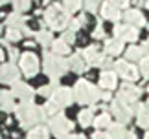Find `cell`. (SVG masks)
Returning a JSON list of instances; mask_svg holds the SVG:
<instances>
[{"label": "cell", "instance_id": "obj_32", "mask_svg": "<svg viewBox=\"0 0 149 139\" xmlns=\"http://www.w3.org/2000/svg\"><path fill=\"white\" fill-rule=\"evenodd\" d=\"M15 6V11L17 13H20V11H26L28 8H30V4H31V0H11Z\"/></svg>", "mask_w": 149, "mask_h": 139}, {"label": "cell", "instance_id": "obj_2", "mask_svg": "<svg viewBox=\"0 0 149 139\" xmlns=\"http://www.w3.org/2000/svg\"><path fill=\"white\" fill-rule=\"evenodd\" d=\"M44 20L52 30H65L70 24V13L65 9V6L61 4H52L50 8L44 11Z\"/></svg>", "mask_w": 149, "mask_h": 139}, {"label": "cell", "instance_id": "obj_38", "mask_svg": "<svg viewBox=\"0 0 149 139\" xmlns=\"http://www.w3.org/2000/svg\"><path fill=\"white\" fill-rule=\"evenodd\" d=\"M109 2L114 4V6H118V8H127L131 0H109Z\"/></svg>", "mask_w": 149, "mask_h": 139}, {"label": "cell", "instance_id": "obj_45", "mask_svg": "<svg viewBox=\"0 0 149 139\" xmlns=\"http://www.w3.org/2000/svg\"><path fill=\"white\" fill-rule=\"evenodd\" d=\"M133 2H134V4H138V6H140V4H146V0H133Z\"/></svg>", "mask_w": 149, "mask_h": 139}, {"label": "cell", "instance_id": "obj_8", "mask_svg": "<svg viewBox=\"0 0 149 139\" xmlns=\"http://www.w3.org/2000/svg\"><path fill=\"white\" fill-rule=\"evenodd\" d=\"M50 99L54 101L59 108L70 106L72 101H74V90H70V88H55Z\"/></svg>", "mask_w": 149, "mask_h": 139}, {"label": "cell", "instance_id": "obj_19", "mask_svg": "<svg viewBox=\"0 0 149 139\" xmlns=\"http://www.w3.org/2000/svg\"><path fill=\"white\" fill-rule=\"evenodd\" d=\"M122 50H123V40H120V39H116V37L105 42V51H107V55H120V53H122Z\"/></svg>", "mask_w": 149, "mask_h": 139}, {"label": "cell", "instance_id": "obj_15", "mask_svg": "<svg viewBox=\"0 0 149 139\" xmlns=\"http://www.w3.org/2000/svg\"><path fill=\"white\" fill-rule=\"evenodd\" d=\"M101 15H103V19H109V20H120V17H122L120 8L111 2H105L101 6Z\"/></svg>", "mask_w": 149, "mask_h": 139}, {"label": "cell", "instance_id": "obj_27", "mask_svg": "<svg viewBox=\"0 0 149 139\" xmlns=\"http://www.w3.org/2000/svg\"><path fill=\"white\" fill-rule=\"evenodd\" d=\"M52 48H54V53H55V55H66L68 51H70V46H68V44H66L63 39H59V40H54Z\"/></svg>", "mask_w": 149, "mask_h": 139}, {"label": "cell", "instance_id": "obj_28", "mask_svg": "<svg viewBox=\"0 0 149 139\" xmlns=\"http://www.w3.org/2000/svg\"><path fill=\"white\" fill-rule=\"evenodd\" d=\"M94 125H96V128H109V126H111L112 123H111V115L109 114H101L100 117H96L94 119Z\"/></svg>", "mask_w": 149, "mask_h": 139}, {"label": "cell", "instance_id": "obj_23", "mask_svg": "<svg viewBox=\"0 0 149 139\" xmlns=\"http://www.w3.org/2000/svg\"><path fill=\"white\" fill-rule=\"evenodd\" d=\"M24 24H26V19L20 13H17V11L8 17V26L9 28H15V30H20L22 31V28H26Z\"/></svg>", "mask_w": 149, "mask_h": 139}, {"label": "cell", "instance_id": "obj_26", "mask_svg": "<svg viewBox=\"0 0 149 139\" xmlns=\"http://www.w3.org/2000/svg\"><path fill=\"white\" fill-rule=\"evenodd\" d=\"M28 139H50L48 137V128H44V126H35V128L30 130V134H28Z\"/></svg>", "mask_w": 149, "mask_h": 139}, {"label": "cell", "instance_id": "obj_48", "mask_svg": "<svg viewBox=\"0 0 149 139\" xmlns=\"http://www.w3.org/2000/svg\"><path fill=\"white\" fill-rule=\"evenodd\" d=\"M9 0H0V6H4V4H8Z\"/></svg>", "mask_w": 149, "mask_h": 139}, {"label": "cell", "instance_id": "obj_6", "mask_svg": "<svg viewBox=\"0 0 149 139\" xmlns=\"http://www.w3.org/2000/svg\"><path fill=\"white\" fill-rule=\"evenodd\" d=\"M20 70L26 77H33L39 72V57L31 51H26L24 55L20 57Z\"/></svg>", "mask_w": 149, "mask_h": 139}, {"label": "cell", "instance_id": "obj_24", "mask_svg": "<svg viewBox=\"0 0 149 139\" xmlns=\"http://www.w3.org/2000/svg\"><path fill=\"white\" fill-rule=\"evenodd\" d=\"M77 119H79V125L87 128L88 125H92V123H94V108L81 110V112H79V115H77Z\"/></svg>", "mask_w": 149, "mask_h": 139}, {"label": "cell", "instance_id": "obj_29", "mask_svg": "<svg viewBox=\"0 0 149 139\" xmlns=\"http://www.w3.org/2000/svg\"><path fill=\"white\" fill-rule=\"evenodd\" d=\"M37 42L41 44V46H50V44H54V39H52V33L50 31H39L37 33Z\"/></svg>", "mask_w": 149, "mask_h": 139}, {"label": "cell", "instance_id": "obj_9", "mask_svg": "<svg viewBox=\"0 0 149 139\" xmlns=\"http://www.w3.org/2000/svg\"><path fill=\"white\" fill-rule=\"evenodd\" d=\"M111 110L114 114V117L118 119V123H127V121H131V117H133V108L129 106V104H123L120 101H112L111 104Z\"/></svg>", "mask_w": 149, "mask_h": 139}, {"label": "cell", "instance_id": "obj_11", "mask_svg": "<svg viewBox=\"0 0 149 139\" xmlns=\"http://www.w3.org/2000/svg\"><path fill=\"white\" fill-rule=\"evenodd\" d=\"M114 68H116V73L120 75V77H123L125 81H136L138 79V70H136V66L129 64L127 61H118L116 64H114Z\"/></svg>", "mask_w": 149, "mask_h": 139}, {"label": "cell", "instance_id": "obj_16", "mask_svg": "<svg viewBox=\"0 0 149 139\" xmlns=\"http://www.w3.org/2000/svg\"><path fill=\"white\" fill-rule=\"evenodd\" d=\"M123 17H125V20H127V24H129V26L138 28V26H144V24H146L144 15H142L138 9H129Z\"/></svg>", "mask_w": 149, "mask_h": 139}, {"label": "cell", "instance_id": "obj_35", "mask_svg": "<svg viewBox=\"0 0 149 139\" xmlns=\"http://www.w3.org/2000/svg\"><path fill=\"white\" fill-rule=\"evenodd\" d=\"M140 70H142V75H144L146 79H149V55L140 61Z\"/></svg>", "mask_w": 149, "mask_h": 139}, {"label": "cell", "instance_id": "obj_25", "mask_svg": "<svg viewBox=\"0 0 149 139\" xmlns=\"http://www.w3.org/2000/svg\"><path fill=\"white\" fill-rule=\"evenodd\" d=\"M125 57H127V61H142L146 57V51H144V48L131 46V48L125 51Z\"/></svg>", "mask_w": 149, "mask_h": 139}, {"label": "cell", "instance_id": "obj_12", "mask_svg": "<svg viewBox=\"0 0 149 139\" xmlns=\"http://www.w3.org/2000/svg\"><path fill=\"white\" fill-rule=\"evenodd\" d=\"M11 94H13V97L20 99L22 103L33 101V88H31V86H28L26 83H20V81H17V83L13 84V88H11Z\"/></svg>", "mask_w": 149, "mask_h": 139}, {"label": "cell", "instance_id": "obj_17", "mask_svg": "<svg viewBox=\"0 0 149 139\" xmlns=\"http://www.w3.org/2000/svg\"><path fill=\"white\" fill-rule=\"evenodd\" d=\"M116 77H118L116 72H111V70L103 72L101 77H100V86L105 88V90H112L114 86H116Z\"/></svg>", "mask_w": 149, "mask_h": 139}, {"label": "cell", "instance_id": "obj_21", "mask_svg": "<svg viewBox=\"0 0 149 139\" xmlns=\"http://www.w3.org/2000/svg\"><path fill=\"white\" fill-rule=\"evenodd\" d=\"M17 106L13 104V94L11 92H0V110L4 112H11Z\"/></svg>", "mask_w": 149, "mask_h": 139}, {"label": "cell", "instance_id": "obj_30", "mask_svg": "<svg viewBox=\"0 0 149 139\" xmlns=\"http://www.w3.org/2000/svg\"><path fill=\"white\" fill-rule=\"evenodd\" d=\"M81 2L83 0H65V9L72 15V13H76V11L81 8Z\"/></svg>", "mask_w": 149, "mask_h": 139}, {"label": "cell", "instance_id": "obj_20", "mask_svg": "<svg viewBox=\"0 0 149 139\" xmlns=\"http://www.w3.org/2000/svg\"><path fill=\"white\" fill-rule=\"evenodd\" d=\"M107 134H109V137H111V139H125L129 132L125 130V126L122 123H114V125L109 126V132H107Z\"/></svg>", "mask_w": 149, "mask_h": 139}, {"label": "cell", "instance_id": "obj_18", "mask_svg": "<svg viewBox=\"0 0 149 139\" xmlns=\"http://www.w3.org/2000/svg\"><path fill=\"white\" fill-rule=\"evenodd\" d=\"M68 64H70V70H74L76 73H81V72H85V70H87V61L83 59L81 53L72 55L70 59H68Z\"/></svg>", "mask_w": 149, "mask_h": 139}, {"label": "cell", "instance_id": "obj_3", "mask_svg": "<svg viewBox=\"0 0 149 139\" xmlns=\"http://www.w3.org/2000/svg\"><path fill=\"white\" fill-rule=\"evenodd\" d=\"M101 97L100 88H96L94 84H90L88 81H77L76 86H74V99L81 104H94Z\"/></svg>", "mask_w": 149, "mask_h": 139}, {"label": "cell", "instance_id": "obj_5", "mask_svg": "<svg viewBox=\"0 0 149 139\" xmlns=\"http://www.w3.org/2000/svg\"><path fill=\"white\" fill-rule=\"evenodd\" d=\"M50 128L52 132L55 134L57 139H72L70 137V132L74 128V125H72V121H68L63 114H57L52 117L50 121Z\"/></svg>", "mask_w": 149, "mask_h": 139}, {"label": "cell", "instance_id": "obj_14", "mask_svg": "<svg viewBox=\"0 0 149 139\" xmlns=\"http://www.w3.org/2000/svg\"><path fill=\"white\" fill-rule=\"evenodd\" d=\"M19 70H17V66L13 64V62H9V64H2L0 66V81L6 84H11V83H17L19 81Z\"/></svg>", "mask_w": 149, "mask_h": 139}, {"label": "cell", "instance_id": "obj_42", "mask_svg": "<svg viewBox=\"0 0 149 139\" xmlns=\"http://www.w3.org/2000/svg\"><path fill=\"white\" fill-rule=\"evenodd\" d=\"M101 99L103 101H111V94H109V92H101Z\"/></svg>", "mask_w": 149, "mask_h": 139}, {"label": "cell", "instance_id": "obj_46", "mask_svg": "<svg viewBox=\"0 0 149 139\" xmlns=\"http://www.w3.org/2000/svg\"><path fill=\"white\" fill-rule=\"evenodd\" d=\"M74 139H85V136L83 134H77V136H74Z\"/></svg>", "mask_w": 149, "mask_h": 139}, {"label": "cell", "instance_id": "obj_50", "mask_svg": "<svg viewBox=\"0 0 149 139\" xmlns=\"http://www.w3.org/2000/svg\"><path fill=\"white\" fill-rule=\"evenodd\" d=\"M146 8H147V9H149V0H146Z\"/></svg>", "mask_w": 149, "mask_h": 139}, {"label": "cell", "instance_id": "obj_44", "mask_svg": "<svg viewBox=\"0 0 149 139\" xmlns=\"http://www.w3.org/2000/svg\"><path fill=\"white\" fill-rule=\"evenodd\" d=\"M125 139H136V134H134V132H129V134H127V137H125Z\"/></svg>", "mask_w": 149, "mask_h": 139}, {"label": "cell", "instance_id": "obj_10", "mask_svg": "<svg viewBox=\"0 0 149 139\" xmlns=\"http://www.w3.org/2000/svg\"><path fill=\"white\" fill-rule=\"evenodd\" d=\"M114 37L120 40H129V42H134L138 39V28L129 26V24H118L114 28Z\"/></svg>", "mask_w": 149, "mask_h": 139}, {"label": "cell", "instance_id": "obj_47", "mask_svg": "<svg viewBox=\"0 0 149 139\" xmlns=\"http://www.w3.org/2000/svg\"><path fill=\"white\" fill-rule=\"evenodd\" d=\"M4 61V51H2V48H0V62Z\"/></svg>", "mask_w": 149, "mask_h": 139}, {"label": "cell", "instance_id": "obj_36", "mask_svg": "<svg viewBox=\"0 0 149 139\" xmlns=\"http://www.w3.org/2000/svg\"><path fill=\"white\" fill-rule=\"evenodd\" d=\"M92 37H94V39H103V37H105V30H103L101 22H98V26H96V30H94V33H92Z\"/></svg>", "mask_w": 149, "mask_h": 139}, {"label": "cell", "instance_id": "obj_33", "mask_svg": "<svg viewBox=\"0 0 149 139\" xmlns=\"http://www.w3.org/2000/svg\"><path fill=\"white\" fill-rule=\"evenodd\" d=\"M42 110H44V114H46V115H57V110H59V106H57V104L50 99V101L42 106Z\"/></svg>", "mask_w": 149, "mask_h": 139}, {"label": "cell", "instance_id": "obj_31", "mask_svg": "<svg viewBox=\"0 0 149 139\" xmlns=\"http://www.w3.org/2000/svg\"><path fill=\"white\" fill-rule=\"evenodd\" d=\"M22 37V31L20 30H15V28H9L8 31H6V40H11V42H17V40H20Z\"/></svg>", "mask_w": 149, "mask_h": 139}, {"label": "cell", "instance_id": "obj_40", "mask_svg": "<svg viewBox=\"0 0 149 139\" xmlns=\"http://www.w3.org/2000/svg\"><path fill=\"white\" fill-rule=\"evenodd\" d=\"M92 139H111V137H109V134H105V132H96V134L92 136Z\"/></svg>", "mask_w": 149, "mask_h": 139}, {"label": "cell", "instance_id": "obj_52", "mask_svg": "<svg viewBox=\"0 0 149 139\" xmlns=\"http://www.w3.org/2000/svg\"><path fill=\"white\" fill-rule=\"evenodd\" d=\"M147 94H149V86H147Z\"/></svg>", "mask_w": 149, "mask_h": 139}, {"label": "cell", "instance_id": "obj_22", "mask_svg": "<svg viewBox=\"0 0 149 139\" xmlns=\"http://www.w3.org/2000/svg\"><path fill=\"white\" fill-rule=\"evenodd\" d=\"M138 125L142 128H149V101L138 106Z\"/></svg>", "mask_w": 149, "mask_h": 139}, {"label": "cell", "instance_id": "obj_34", "mask_svg": "<svg viewBox=\"0 0 149 139\" xmlns=\"http://www.w3.org/2000/svg\"><path fill=\"white\" fill-rule=\"evenodd\" d=\"M85 2V9L90 11V13H96L100 8V0H83Z\"/></svg>", "mask_w": 149, "mask_h": 139}, {"label": "cell", "instance_id": "obj_7", "mask_svg": "<svg viewBox=\"0 0 149 139\" xmlns=\"http://www.w3.org/2000/svg\"><path fill=\"white\" fill-rule=\"evenodd\" d=\"M140 94H142V90H140V88H136L134 84L125 83L122 88H120V92H118L116 101L123 103V104H129V106H131L133 103H136V99L140 97Z\"/></svg>", "mask_w": 149, "mask_h": 139}, {"label": "cell", "instance_id": "obj_1", "mask_svg": "<svg viewBox=\"0 0 149 139\" xmlns=\"http://www.w3.org/2000/svg\"><path fill=\"white\" fill-rule=\"evenodd\" d=\"M15 114L19 117L22 128H30V126H39V123H42L46 119V114H44L42 106L39 108L33 104V101L28 103H20L19 106L15 108Z\"/></svg>", "mask_w": 149, "mask_h": 139}, {"label": "cell", "instance_id": "obj_4", "mask_svg": "<svg viewBox=\"0 0 149 139\" xmlns=\"http://www.w3.org/2000/svg\"><path fill=\"white\" fill-rule=\"evenodd\" d=\"M70 68L66 59H63L61 55H55V53H44V73L48 75L50 79L57 81L61 75L66 73V70Z\"/></svg>", "mask_w": 149, "mask_h": 139}, {"label": "cell", "instance_id": "obj_49", "mask_svg": "<svg viewBox=\"0 0 149 139\" xmlns=\"http://www.w3.org/2000/svg\"><path fill=\"white\" fill-rule=\"evenodd\" d=\"M42 4H46V6H48V4H50V0H42Z\"/></svg>", "mask_w": 149, "mask_h": 139}, {"label": "cell", "instance_id": "obj_13", "mask_svg": "<svg viewBox=\"0 0 149 139\" xmlns=\"http://www.w3.org/2000/svg\"><path fill=\"white\" fill-rule=\"evenodd\" d=\"M79 53L83 55V59L87 61V64H90V66H101V64H103V61L107 59L105 55H101V53H100V50L96 48V46H88L87 50L79 51Z\"/></svg>", "mask_w": 149, "mask_h": 139}, {"label": "cell", "instance_id": "obj_37", "mask_svg": "<svg viewBox=\"0 0 149 139\" xmlns=\"http://www.w3.org/2000/svg\"><path fill=\"white\" fill-rule=\"evenodd\" d=\"M63 40H65L66 44H72L74 40H76V35H74V31H66L65 35H63Z\"/></svg>", "mask_w": 149, "mask_h": 139}, {"label": "cell", "instance_id": "obj_41", "mask_svg": "<svg viewBox=\"0 0 149 139\" xmlns=\"http://www.w3.org/2000/svg\"><path fill=\"white\" fill-rule=\"evenodd\" d=\"M9 57H11V62H13L17 57H19V51H17L15 48H9Z\"/></svg>", "mask_w": 149, "mask_h": 139}, {"label": "cell", "instance_id": "obj_51", "mask_svg": "<svg viewBox=\"0 0 149 139\" xmlns=\"http://www.w3.org/2000/svg\"><path fill=\"white\" fill-rule=\"evenodd\" d=\"M146 139H149V132H147V134H146Z\"/></svg>", "mask_w": 149, "mask_h": 139}, {"label": "cell", "instance_id": "obj_39", "mask_svg": "<svg viewBox=\"0 0 149 139\" xmlns=\"http://www.w3.org/2000/svg\"><path fill=\"white\" fill-rule=\"evenodd\" d=\"M68 26H70V31H77L83 24L79 22V19H76V20H70V24H68Z\"/></svg>", "mask_w": 149, "mask_h": 139}, {"label": "cell", "instance_id": "obj_43", "mask_svg": "<svg viewBox=\"0 0 149 139\" xmlns=\"http://www.w3.org/2000/svg\"><path fill=\"white\" fill-rule=\"evenodd\" d=\"M142 48H144V51H146V53H149V39L146 40V44L142 46Z\"/></svg>", "mask_w": 149, "mask_h": 139}]
</instances>
